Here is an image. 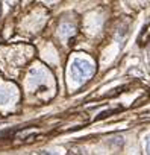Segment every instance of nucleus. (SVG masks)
Wrapping results in <instances>:
<instances>
[{
  "instance_id": "3",
  "label": "nucleus",
  "mask_w": 150,
  "mask_h": 155,
  "mask_svg": "<svg viewBox=\"0 0 150 155\" xmlns=\"http://www.w3.org/2000/svg\"><path fill=\"white\" fill-rule=\"evenodd\" d=\"M148 40H150V23H147V25L144 26L142 32H141L139 37H138V43H139L141 46H144V44L148 43Z\"/></svg>"
},
{
  "instance_id": "4",
  "label": "nucleus",
  "mask_w": 150,
  "mask_h": 155,
  "mask_svg": "<svg viewBox=\"0 0 150 155\" xmlns=\"http://www.w3.org/2000/svg\"><path fill=\"white\" fill-rule=\"evenodd\" d=\"M145 150H147V155H150V135L147 137V143H145Z\"/></svg>"
},
{
  "instance_id": "2",
  "label": "nucleus",
  "mask_w": 150,
  "mask_h": 155,
  "mask_svg": "<svg viewBox=\"0 0 150 155\" xmlns=\"http://www.w3.org/2000/svg\"><path fill=\"white\" fill-rule=\"evenodd\" d=\"M74 34V26L71 25V23H62L61 26H59V35L62 37V38H68V37H71Z\"/></svg>"
},
{
  "instance_id": "1",
  "label": "nucleus",
  "mask_w": 150,
  "mask_h": 155,
  "mask_svg": "<svg viewBox=\"0 0 150 155\" xmlns=\"http://www.w3.org/2000/svg\"><path fill=\"white\" fill-rule=\"evenodd\" d=\"M94 74V65L87 59H74L70 65V76L78 84L88 81Z\"/></svg>"
}]
</instances>
